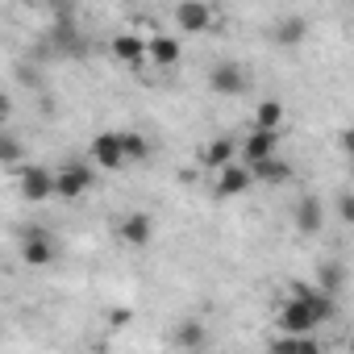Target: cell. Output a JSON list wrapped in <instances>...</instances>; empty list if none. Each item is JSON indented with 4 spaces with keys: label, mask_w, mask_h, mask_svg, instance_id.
<instances>
[{
    "label": "cell",
    "mask_w": 354,
    "mask_h": 354,
    "mask_svg": "<svg viewBox=\"0 0 354 354\" xmlns=\"http://www.w3.org/2000/svg\"><path fill=\"white\" fill-rule=\"evenodd\" d=\"M329 317H333V292H325L321 283H296L279 304V333L313 337V329L325 325Z\"/></svg>",
    "instance_id": "obj_1"
},
{
    "label": "cell",
    "mask_w": 354,
    "mask_h": 354,
    "mask_svg": "<svg viewBox=\"0 0 354 354\" xmlns=\"http://www.w3.org/2000/svg\"><path fill=\"white\" fill-rule=\"evenodd\" d=\"M92 184H96V167L84 162V158H71L55 171V196L59 201H80Z\"/></svg>",
    "instance_id": "obj_2"
},
{
    "label": "cell",
    "mask_w": 354,
    "mask_h": 354,
    "mask_svg": "<svg viewBox=\"0 0 354 354\" xmlns=\"http://www.w3.org/2000/svg\"><path fill=\"white\" fill-rule=\"evenodd\" d=\"M209 88H213L217 96H242V92L250 88V71H246V63H238V59H221V63H213V67H209Z\"/></svg>",
    "instance_id": "obj_3"
},
{
    "label": "cell",
    "mask_w": 354,
    "mask_h": 354,
    "mask_svg": "<svg viewBox=\"0 0 354 354\" xmlns=\"http://www.w3.org/2000/svg\"><path fill=\"white\" fill-rule=\"evenodd\" d=\"M88 162L100 167V171H121L125 167V142H121V129H104L92 138L88 146Z\"/></svg>",
    "instance_id": "obj_4"
},
{
    "label": "cell",
    "mask_w": 354,
    "mask_h": 354,
    "mask_svg": "<svg viewBox=\"0 0 354 354\" xmlns=\"http://www.w3.org/2000/svg\"><path fill=\"white\" fill-rule=\"evenodd\" d=\"M234 162H242V142H234V133H221V138H213L209 146H201V167L225 171V167H234Z\"/></svg>",
    "instance_id": "obj_5"
},
{
    "label": "cell",
    "mask_w": 354,
    "mask_h": 354,
    "mask_svg": "<svg viewBox=\"0 0 354 354\" xmlns=\"http://www.w3.org/2000/svg\"><path fill=\"white\" fill-rule=\"evenodd\" d=\"M275 154H279V133L254 125V129L242 138V162H246V167H259V162H267V158H275Z\"/></svg>",
    "instance_id": "obj_6"
},
{
    "label": "cell",
    "mask_w": 354,
    "mask_h": 354,
    "mask_svg": "<svg viewBox=\"0 0 354 354\" xmlns=\"http://www.w3.org/2000/svg\"><path fill=\"white\" fill-rule=\"evenodd\" d=\"M250 188H254V171H250L246 162H234V167L217 171L213 196H217V201H230V196H242V192H250Z\"/></svg>",
    "instance_id": "obj_7"
},
{
    "label": "cell",
    "mask_w": 354,
    "mask_h": 354,
    "mask_svg": "<svg viewBox=\"0 0 354 354\" xmlns=\"http://www.w3.org/2000/svg\"><path fill=\"white\" fill-rule=\"evenodd\" d=\"M21 259L30 267H50L55 263V242H50V234L42 225H34V230L21 234Z\"/></svg>",
    "instance_id": "obj_8"
},
{
    "label": "cell",
    "mask_w": 354,
    "mask_h": 354,
    "mask_svg": "<svg viewBox=\"0 0 354 354\" xmlns=\"http://www.w3.org/2000/svg\"><path fill=\"white\" fill-rule=\"evenodd\" d=\"M21 196L26 201H50L55 196V171L50 167H21Z\"/></svg>",
    "instance_id": "obj_9"
},
{
    "label": "cell",
    "mask_w": 354,
    "mask_h": 354,
    "mask_svg": "<svg viewBox=\"0 0 354 354\" xmlns=\"http://www.w3.org/2000/svg\"><path fill=\"white\" fill-rule=\"evenodd\" d=\"M113 59L125 67H146L150 63V42L142 34H117L113 38Z\"/></svg>",
    "instance_id": "obj_10"
},
{
    "label": "cell",
    "mask_w": 354,
    "mask_h": 354,
    "mask_svg": "<svg viewBox=\"0 0 354 354\" xmlns=\"http://www.w3.org/2000/svg\"><path fill=\"white\" fill-rule=\"evenodd\" d=\"M292 221H296V230H300L304 238H313V234H321V225H325V205H321L317 196H300V201L292 205Z\"/></svg>",
    "instance_id": "obj_11"
},
{
    "label": "cell",
    "mask_w": 354,
    "mask_h": 354,
    "mask_svg": "<svg viewBox=\"0 0 354 354\" xmlns=\"http://www.w3.org/2000/svg\"><path fill=\"white\" fill-rule=\"evenodd\" d=\"M175 26L184 34H205L213 26V9L201 5V0H188V5H175Z\"/></svg>",
    "instance_id": "obj_12"
},
{
    "label": "cell",
    "mask_w": 354,
    "mask_h": 354,
    "mask_svg": "<svg viewBox=\"0 0 354 354\" xmlns=\"http://www.w3.org/2000/svg\"><path fill=\"white\" fill-rule=\"evenodd\" d=\"M117 238H121L125 246H146V242L154 238V221H150L146 213H129V217L117 221Z\"/></svg>",
    "instance_id": "obj_13"
},
{
    "label": "cell",
    "mask_w": 354,
    "mask_h": 354,
    "mask_svg": "<svg viewBox=\"0 0 354 354\" xmlns=\"http://www.w3.org/2000/svg\"><path fill=\"white\" fill-rule=\"evenodd\" d=\"M175 63H180V38L154 34L150 38V67H175Z\"/></svg>",
    "instance_id": "obj_14"
},
{
    "label": "cell",
    "mask_w": 354,
    "mask_h": 354,
    "mask_svg": "<svg viewBox=\"0 0 354 354\" xmlns=\"http://www.w3.org/2000/svg\"><path fill=\"white\" fill-rule=\"evenodd\" d=\"M254 171V184H271V188H279V184H288L292 180V167L275 154V158H267V162H259V167H250Z\"/></svg>",
    "instance_id": "obj_15"
},
{
    "label": "cell",
    "mask_w": 354,
    "mask_h": 354,
    "mask_svg": "<svg viewBox=\"0 0 354 354\" xmlns=\"http://www.w3.org/2000/svg\"><path fill=\"white\" fill-rule=\"evenodd\" d=\"M271 354H321L317 337H292V333H279L271 342Z\"/></svg>",
    "instance_id": "obj_16"
},
{
    "label": "cell",
    "mask_w": 354,
    "mask_h": 354,
    "mask_svg": "<svg viewBox=\"0 0 354 354\" xmlns=\"http://www.w3.org/2000/svg\"><path fill=\"white\" fill-rule=\"evenodd\" d=\"M254 125L279 133V125H283V104H279V100H263V104L254 109Z\"/></svg>",
    "instance_id": "obj_17"
},
{
    "label": "cell",
    "mask_w": 354,
    "mask_h": 354,
    "mask_svg": "<svg viewBox=\"0 0 354 354\" xmlns=\"http://www.w3.org/2000/svg\"><path fill=\"white\" fill-rule=\"evenodd\" d=\"M304 30H308V21H304V17H283V21L275 26V42L296 46V42H304Z\"/></svg>",
    "instance_id": "obj_18"
},
{
    "label": "cell",
    "mask_w": 354,
    "mask_h": 354,
    "mask_svg": "<svg viewBox=\"0 0 354 354\" xmlns=\"http://www.w3.org/2000/svg\"><path fill=\"white\" fill-rule=\"evenodd\" d=\"M121 142H125V162H146L150 158V142L142 138V133H133V129H121Z\"/></svg>",
    "instance_id": "obj_19"
},
{
    "label": "cell",
    "mask_w": 354,
    "mask_h": 354,
    "mask_svg": "<svg viewBox=\"0 0 354 354\" xmlns=\"http://www.w3.org/2000/svg\"><path fill=\"white\" fill-rule=\"evenodd\" d=\"M175 342H180V346H188V350L205 346V325H201V321H184L180 329H175Z\"/></svg>",
    "instance_id": "obj_20"
},
{
    "label": "cell",
    "mask_w": 354,
    "mask_h": 354,
    "mask_svg": "<svg viewBox=\"0 0 354 354\" xmlns=\"http://www.w3.org/2000/svg\"><path fill=\"white\" fill-rule=\"evenodd\" d=\"M337 142H342V150L350 154V162H354V125H346L342 133H337Z\"/></svg>",
    "instance_id": "obj_21"
},
{
    "label": "cell",
    "mask_w": 354,
    "mask_h": 354,
    "mask_svg": "<svg viewBox=\"0 0 354 354\" xmlns=\"http://www.w3.org/2000/svg\"><path fill=\"white\" fill-rule=\"evenodd\" d=\"M342 217L354 221V196H342Z\"/></svg>",
    "instance_id": "obj_22"
},
{
    "label": "cell",
    "mask_w": 354,
    "mask_h": 354,
    "mask_svg": "<svg viewBox=\"0 0 354 354\" xmlns=\"http://www.w3.org/2000/svg\"><path fill=\"white\" fill-rule=\"evenodd\" d=\"M350 354H354V337H350Z\"/></svg>",
    "instance_id": "obj_23"
}]
</instances>
